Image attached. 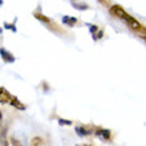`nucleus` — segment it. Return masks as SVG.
Wrapping results in <instances>:
<instances>
[{
    "label": "nucleus",
    "instance_id": "nucleus-1",
    "mask_svg": "<svg viewBox=\"0 0 146 146\" xmlns=\"http://www.w3.org/2000/svg\"><path fill=\"white\" fill-rule=\"evenodd\" d=\"M109 12H110L111 16H114V17H117V19H121L122 21L129 16V13H127L121 5H118V4H113V5L109 8Z\"/></svg>",
    "mask_w": 146,
    "mask_h": 146
},
{
    "label": "nucleus",
    "instance_id": "nucleus-2",
    "mask_svg": "<svg viewBox=\"0 0 146 146\" xmlns=\"http://www.w3.org/2000/svg\"><path fill=\"white\" fill-rule=\"evenodd\" d=\"M12 97L13 96L4 86H0V102L1 104H11Z\"/></svg>",
    "mask_w": 146,
    "mask_h": 146
},
{
    "label": "nucleus",
    "instance_id": "nucleus-3",
    "mask_svg": "<svg viewBox=\"0 0 146 146\" xmlns=\"http://www.w3.org/2000/svg\"><path fill=\"white\" fill-rule=\"evenodd\" d=\"M94 134L101 139V141H109L110 139V130L109 129H101V127H96Z\"/></svg>",
    "mask_w": 146,
    "mask_h": 146
},
{
    "label": "nucleus",
    "instance_id": "nucleus-4",
    "mask_svg": "<svg viewBox=\"0 0 146 146\" xmlns=\"http://www.w3.org/2000/svg\"><path fill=\"white\" fill-rule=\"evenodd\" d=\"M94 130H96V127L93 126H76V133L80 137H85V135L92 134V133H94Z\"/></svg>",
    "mask_w": 146,
    "mask_h": 146
},
{
    "label": "nucleus",
    "instance_id": "nucleus-5",
    "mask_svg": "<svg viewBox=\"0 0 146 146\" xmlns=\"http://www.w3.org/2000/svg\"><path fill=\"white\" fill-rule=\"evenodd\" d=\"M0 57L3 58L4 62H9V64L15 62V56L9 50L5 49V48H0Z\"/></svg>",
    "mask_w": 146,
    "mask_h": 146
},
{
    "label": "nucleus",
    "instance_id": "nucleus-6",
    "mask_svg": "<svg viewBox=\"0 0 146 146\" xmlns=\"http://www.w3.org/2000/svg\"><path fill=\"white\" fill-rule=\"evenodd\" d=\"M11 105L13 106V108H16V109H19V110H25L27 109V106L21 102L20 100H17V97H12V100H11Z\"/></svg>",
    "mask_w": 146,
    "mask_h": 146
},
{
    "label": "nucleus",
    "instance_id": "nucleus-7",
    "mask_svg": "<svg viewBox=\"0 0 146 146\" xmlns=\"http://www.w3.org/2000/svg\"><path fill=\"white\" fill-rule=\"evenodd\" d=\"M77 23V19L73 16H62V24L68 25V27H73Z\"/></svg>",
    "mask_w": 146,
    "mask_h": 146
},
{
    "label": "nucleus",
    "instance_id": "nucleus-8",
    "mask_svg": "<svg viewBox=\"0 0 146 146\" xmlns=\"http://www.w3.org/2000/svg\"><path fill=\"white\" fill-rule=\"evenodd\" d=\"M73 8H76L78 11H85V9H88L89 5L86 3H81V1H70Z\"/></svg>",
    "mask_w": 146,
    "mask_h": 146
},
{
    "label": "nucleus",
    "instance_id": "nucleus-9",
    "mask_svg": "<svg viewBox=\"0 0 146 146\" xmlns=\"http://www.w3.org/2000/svg\"><path fill=\"white\" fill-rule=\"evenodd\" d=\"M29 146H45V142H44V139H42L41 137L36 135V137H33V138L31 139Z\"/></svg>",
    "mask_w": 146,
    "mask_h": 146
},
{
    "label": "nucleus",
    "instance_id": "nucleus-10",
    "mask_svg": "<svg viewBox=\"0 0 146 146\" xmlns=\"http://www.w3.org/2000/svg\"><path fill=\"white\" fill-rule=\"evenodd\" d=\"M35 17L37 20H40V21H41V23H44V24H53V21H52V20L50 19H48V17H46V16H44V15H41V13H35Z\"/></svg>",
    "mask_w": 146,
    "mask_h": 146
},
{
    "label": "nucleus",
    "instance_id": "nucleus-11",
    "mask_svg": "<svg viewBox=\"0 0 146 146\" xmlns=\"http://www.w3.org/2000/svg\"><path fill=\"white\" fill-rule=\"evenodd\" d=\"M9 141H11V146H24L23 142H21V141H19L17 138H15V137H11V138H9Z\"/></svg>",
    "mask_w": 146,
    "mask_h": 146
},
{
    "label": "nucleus",
    "instance_id": "nucleus-12",
    "mask_svg": "<svg viewBox=\"0 0 146 146\" xmlns=\"http://www.w3.org/2000/svg\"><path fill=\"white\" fill-rule=\"evenodd\" d=\"M138 35L141 36V37H142L143 40H145V41H146V28H145V27H143L142 29H141V31H139V33H138Z\"/></svg>",
    "mask_w": 146,
    "mask_h": 146
},
{
    "label": "nucleus",
    "instance_id": "nucleus-13",
    "mask_svg": "<svg viewBox=\"0 0 146 146\" xmlns=\"http://www.w3.org/2000/svg\"><path fill=\"white\" fill-rule=\"evenodd\" d=\"M58 122H60V125H72V122H69L68 119H60Z\"/></svg>",
    "mask_w": 146,
    "mask_h": 146
},
{
    "label": "nucleus",
    "instance_id": "nucleus-14",
    "mask_svg": "<svg viewBox=\"0 0 146 146\" xmlns=\"http://www.w3.org/2000/svg\"><path fill=\"white\" fill-rule=\"evenodd\" d=\"M5 28H7V29H9V28H11V29H12L13 32H16V28H15V27H12V24L5 23Z\"/></svg>",
    "mask_w": 146,
    "mask_h": 146
},
{
    "label": "nucleus",
    "instance_id": "nucleus-15",
    "mask_svg": "<svg viewBox=\"0 0 146 146\" xmlns=\"http://www.w3.org/2000/svg\"><path fill=\"white\" fill-rule=\"evenodd\" d=\"M76 146H93V145H90V143H78Z\"/></svg>",
    "mask_w": 146,
    "mask_h": 146
},
{
    "label": "nucleus",
    "instance_id": "nucleus-16",
    "mask_svg": "<svg viewBox=\"0 0 146 146\" xmlns=\"http://www.w3.org/2000/svg\"><path fill=\"white\" fill-rule=\"evenodd\" d=\"M3 119V113H1V109H0V121Z\"/></svg>",
    "mask_w": 146,
    "mask_h": 146
},
{
    "label": "nucleus",
    "instance_id": "nucleus-17",
    "mask_svg": "<svg viewBox=\"0 0 146 146\" xmlns=\"http://www.w3.org/2000/svg\"><path fill=\"white\" fill-rule=\"evenodd\" d=\"M0 33H1V29H0Z\"/></svg>",
    "mask_w": 146,
    "mask_h": 146
}]
</instances>
